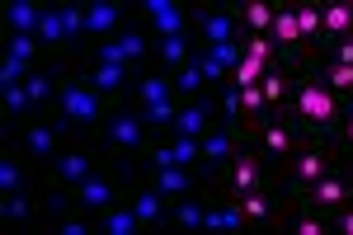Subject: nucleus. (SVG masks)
<instances>
[{
  "mask_svg": "<svg viewBox=\"0 0 353 235\" xmlns=\"http://www.w3.org/2000/svg\"><path fill=\"white\" fill-rule=\"evenodd\" d=\"M113 113V99H104L90 80H85L81 66H66L61 71V85H57V104H52V118L61 136H94L104 127V118Z\"/></svg>",
  "mask_w": 353,
  "mask_h": 235,
  "instance_id": "f257e3e1",
  "label": "nucleus"
},
{
  "mask_svg": "<svg viewBox=\"0 0 353 235\" xmlns=\"http://www.w3.org/2000/svg\"><path fill=\"white\" fill-rule=\"evenodd\" d=\"M344 104H353V99H339L325 80L301 71L297 90H292V99H288V118H292L306 136H330V132L339 127V118H344Z\"/></svg>",
  "mask_w": 353,
  "mask_h": 235,
  "instance_id": "f03ea898",
  "label": "nucleus"
},
{
  "mask_svg": "<svg viewBox=\"0 0 353 235\" xmlns=\"http://www.w3.org/2000/svg\"><path fill=\"white\" fill-rule=\"evenodd\" d=\"M90 141H94V151L113 156V165H128V160H137L151 141H156V132L146 127V123L137 118V108L123 99V104H113V113L104 118V127L94 132Z\"/></svg>",
  "mask_w": 353,
  "mask_h": 235,
  "instance_id": "7ed1b4c3",
  "label": "nucleus"
},
{
  "mask_svg": "<svg viewBox=\"0 0 353 235\" xmlns=\"http://www.w3.org/2000/svg\"><path fill=\"white\" fill-rule=\"evenodd\" d=\"M273 179H278V165H273L254 141H241L236 156L212 174V188H217L221 198H241V193H254V188H264V183H273Z\"/></svg>",
  "mask_w": 353,
  "mask_h": 235,
  "instance_id": "20e7f679",
  "label": "nucleus"
},
{
  "mask_svg": "<svg viewBox=\"0 0 353 235\" xmlns=\"http://www.w3.org/2000/svg\"><path fill=\"white\" fill-rule=\"evenodd\" d=\"M334 165H344V156L330 146L325 136H306L301 151H292L288 160H278V183H283L292 198H301L316 179H325Z\"/></svg>",
  "mask_w": 353,
  "mask_h": 235,
  "instance_id": "39448f33",
  "label": "nucleus"
},
{
  "mask_svg": "<svg viewBox=\"0 0 353 235\" xmlns=\"http://www.w3.org/2000/svg\"><path fill=\"white\" fill-rule=\"evenodd\" d=\"M193 33L203 38V48L236 43L241 19H236V0H212V5H193Z\"/></svg>",
  "mask_w": 353,
  "mask_h": 235,
  "instance_id": "423d86ee",
  "label": "nucleus"
},
{
  "mask_svg": "<svg viewBox=\"0 0 353 235\" xmlns=\"http://www.w3.org/2000/svg\"><path fill=\"white\" fill-rule=\"evenodd\" d=\"M245 141H254V146H259V151H264V156H269L273 165H278V160H288L292 151H301L306 132H301L297 123H292V118H283V113H278V118H264V123L250 132Z\"/></svg>",
  "mask_w": 353,
  "mask_h": 235,
  "instance_id": "0eeeda50",
  "label": "nucleus"
},
{
  "mask_svg": "<svg viewBox=\"0 0 353 235\" xmlns=\"http://www.w3.org/2000/svg\"><path fill=\"white\" fill-rule=\"evenodd\" d=\"M301 203H311L321 216H330V212H339L344 203H353V165H334L325 179H316L301 193Z\"/></svg>",
  "mask_w": 353,
  "mask_h": 235,
  "instance_id": "6e6552de",
  "label": "nucleus"
},
{
  "mask_svg": "<svg viewBox=\"0 0 353 235\" xmlns=\"http://www.w3.org/2000/svg\"><path fill=\"white\" fill-rule=\"evenodd\" d=\"M19 146H24L28 160H38V165L48 170V165L61 156L66 136H61V127H57L52 118H28V123H19Z\"/></svg>",
  "mask_w": 353,
  "mask_h": 235,
  "instance_id": "1a4fd4ad",
  "label": "nucleus"
},
{
  "mask_svg": "<svg viewBox=\"0 0 353 235\" xmlns=\"http://www.w3.org/2000/svg\"><path fill=\"white\" fill-rule=\"evenodd\" d=\"M137 10H141L146 28H151V38H174V33L193 28V10L179 5V0H141Z\"/></svg>",
  "mask_w": 353,
  "mask_h": 235,
  "instance_id": "9d476101",
  "label": "nucleus"
},
{
  "mask_svg": "<svg viewBox=\"0 0 353 235\" xmlns=\"http://www.w3.org/2000/svg\"><path fill=\"white\" fill-rule=\"evenodd\" d=\"M85 71V80L104 94V99H113V104H123L128 94H132V80H137V71L132 66H109V61H76Z\"/></svg>",
  "mask_w": 353,
  "mask_h": 235,
  "instance_id": "9b49d317",
  "label": "nucleus"
},
{
  "mask_svg": "<svg viewBox=\"0 0 353 235\" xmlns=\"http://www.w3.org/2000/svg\"><path fill=\"white\" fill-rule=\"evenodd\" d=\"M297 76H301V66L283 61V57L264 66V76H259V90H264V99H269L273 118H278V113L288 118V99H292V90H297Z\"/></svg>",
  "mask_w": 353,
  "mask_h": 235,
  "instance_id": "f8f14e48",
  "label": "nucleus"
},
{
  "mask_svg": "<svg viewBox=\"0 0 353 235\" xmlns=\"http://www.w3.org/2000/svg\"><path fill=\"white\" fill-rule=\"evenodd\" d=\"M273 43H278V57L283 61H292V66H301L306 61V48H301V28H297V10H292V0H273Z\"/></svg>",
  "mask_w": 353,
  "mask_h": 235,
  "instance_id": "ddd939ff",
  "label": "nucleus"
},
{
  "mask_svg": "<svg viewBox=\"0 0 353 235\" xmlns=\"http://www.w3.org/2000/svg\"><path fill=\"white\" fill-rule=\"evenodd\" d=\"M217 123H221L217 94H198V99H184V104H179V118H174L170 132H179V136H208Z\"/></svg>",
  "mask_w": 353,
  "mask_h": 235,
  "instance_id": "4468645a",
  "label": "nucleus"
},
{
  "mask_svg": "<svg viewBox=\"0 0 353 235\" xmlns=\"http://www.w3.org/2000/svg\"><path fill=\"white\" fill-rule=\"evenodd\" d=\"M99 165H104V156H94L90 146H61V156L48 165V179H61V183L76 188V183H85Z\"/></svg>",
  "mask_w": 353,
  "mask_h": 235,
  "instance_id": "2eb2a0df",
  "label": "nucleus"
},
{
  "mask_svg": "<svg viewBox=\"0 0 353 235\" xmlns=\"http://www.w3.org/2000/svg\"><path fill=\"white\" fill-rule=\"evenodd\" d=\"M85 19H90V43H109V38H118L123 28L132 24L123 0H90L85 5Z\"/></svg>",
  "mask_w": 353,
  "mask_h": 235,
  "instance_id": "dca6fc26",
  "label": "nucleus"
},
{
  "mask_svg": "<svg viewBox=\"0 0 353 235\" xmlns=\"http://www.w3.org/2000/svg\"><path fill=\"white\" fill-rule=\"evenodd\" d=\"M141 179L151 183L156 193H165V198H179V193H198V188H212V174H208V170H184V165H170V170H151V174H141Z\"/></svg>",
  "mask_w": 353,
  "mask_h": 235,
  "instance_id": "f3484780",
  "label": "nucleus"
},
{
  "mask_svg": "<svg viewBox=\"0 0 353 235\" xmlns=\"http://www.w3.org/2000/svg\"><path fill=\"white\" fill-rule=\"evenodd\" d=\"M212 198H217V188H198V193L170 198V226L174 231H203V216H208V203Z\"/></svg>",
  "mask_w": 353,
  "mask_h": 235,
  "instance_id": "a211bd4d",
  "label": "nucleus"
},
{
  "mask_svg": "<svg viewBox=\"0 0 353 235\" xmlns=\"http://www.w3.org/2000/svg\"><path fill=\"white\" fill-rule=\"evenodd\" d=\"M353 38V0H321V52Z\"/></svg>",
  "mask_w": 353,
  "mask_h": 235,
  "instance_id": "6ab92c4d",
  "label": "nucleus"
},
{
  "mask_svg": "<svg viewBox=\"0 0 353 235\" xmlns=\"http://www.w3.org/2000/svg\"><path fill=\"white\" fill-rule=\"evenodd\" d=\"M128 203L137 207L141 226H170V198H165V193H156L146 179H132V183H128Z\"/></svg>",
  "mask_w": 353,
  "mask_h": 235,
  "instance_id": "aec40b11",
  "label": "nucleus"
},
{
  "mask_svg": "<svg viewBox=\"0 0 353 235\" xmlns=\"http://www.w3.org/2000/svg\"><path fill=\"white\" fill-rule=\"evenodd\" d=\"M161 99H174V80L165 66H141L132 80V94H128V104H161Z\"/></svg>",
  "mask_w": 353,
  "mask_h": 235,
  "instance_id": "412c9836",
  "label": "nucleus"
},
{
  "mask_svg": "<svg viewBox=\"0 0 353 235\" xmlns=\"http://www.w3.org/2000/svg\"><path fill=\"white\" fill-rule=\"evenodd\" d=\"M245 136L236 127H226V123H217V127L208 132V136H203V170H208V174H217L221 165H226V160L236 156V146H241Z\"/></svg>",
  "mask_w": 353,
  "mask_h": 235,
  "instance_id": "4be33fe9",
  "label": "nucleus"
},
{
  "mask_svg": "<svg viewBox=\"0 0 353 235\" xmlns=\"http://www.w3.org/2000/svg\"><path fill=\"white\" fill-rule=\"evenodd\" d=\"M203 48V38L198 33H174V38H156V66H165V71H179L184 61H193V52Z\"/></svg>",
  "mask_w": 353,
  "mask_h": 235,
  "instance_id": "5701e85b",
  "label": "nucleus"
},
{
  "mask_svg": "<svg viewBox=\"0 0 353 235\" xmlns=\"http://www.w3.org/2000/svg\"><path fill=\"white\" fill-rule=\"evenodd\" d=\"M137 231H146V226H141V216H137V207L128 198L94 216V235H137Z\"/></svg>",
  "mask_w": 353,
  "mask_h": 235,
  "instance_id": "b1692460",
  "label": "nucleus"
},
{
  "mask_svg": "<svg viewBox=\"0 0 353 235\" xmlns=\"http://www.w3.org/2000/svg\"><path fill=\"white\" fill-rule=\"evenodd\" d=\"M297 10V28H301V48H306V61L321 57V0H292ZM301 61V66H306Z\"/></svg>",
  "mask_w": 353,
  "mask_h": 235,
  "instance_id": "393cba45",
  "label": "nucleus"
},
{
  "mask_svg": "<svg viewBox=\"0 0 353 235\" xmlns=\"http://www.w3.org/2000/svg\"><path fill=\"white\" fill-rule=\"evenodd\" d=\"M0 221H5V226H33V221H38V193H33V188L0 193Z\"/></svg>",
  "mask_w": 353,
  "mask_h": 235,
  "instance_id": "a878e982",
  "label": "nucleus"
},
{
  "mask_svg": "<svg viewBox=\"0 0 353 235\" xmlns=\"http://www.w3.org/2000/svg\"><path fill=\"white\" fill-rule=\"evenodd\" d=\"M71 207H81V203H76V188H71V183L48 179L43 188H38V212H43L48 221H57V216H66Z\"/></svg>",
  "mask_w": 353,
  "mask_h": 235,
  "instance_id": "bb28decb",
  "label": "nucleus"
},
{
  "mask_svg": "<svg viewBox=\"0 0 353 235\" xmlns=\"http://www.w3.org/2000/svg\"><path fill=\"white\" fill-rule=\"evenodd\" d=\"M306 76H316V80H325L330 90L339 94V99H353V66H339V61H325V57H316V61H306L301 66Z\"/></svg>",
  "mask_w": 353,
  "mask_h": 235,
  "instance_id": "cd10ccee",
  "label": "nucleus"
},
{
  "mask_svg": "<svg viewBox=\"0 0 353 235\" xmlns=\"http://www.w3.org/2000/svg\"><path fill=\"white\" fill-rule=\"evenodd\" d=\"M0 19H5V33H38L43 5H38V0H5Z\"/></svg>",
  "mask_w": 353,
  "mask_h": 235,
  "instance_id": "c85d7f7f",
  "label": "nucleus"
},
{
  "mask_svg": "<svg viewBox=\"0 0 353 235\" xmlns=\"http://www.w3.org/2000/svg\"><path fill=\"white\" fill-rule=\"evenodd\" d=\"M273 0H236V19L241 33H273Z\"/></svg>",
  "mask_w": 353,
  "mask_h": 235,
  "instance_id": "c756f323",
  "label": "nucleus"
},
{
  "mask_svg": "<svg viewBox=\"0 0 353 235\" xmlns=\"http://www.w3.org/2000/svg\"><path fill=\"white\" fill-rule=\"evenodd\" d=\"M170 80H174V99H179V104H184V99H198V94H212V90H208V76H203V66H198V57L184 61L179 71H170Z\"/></svg>",
  "mask_w": 353,
  "mask_h": 235,
  "instance_id": "7c9ffc66",
  "label": "nucleus"
},
{
  "mask_svg": "<svg viewBox=\"0 0 353 235\" xmlns=\"http://www.w3.org/2000/svg\"><path fill=\"white\" fill-rule=\"evenodd\" d=\"M5 57H19V61H28V66L57 61V57H48V48L38 43V33H5Z\"/></svg>",
  "mask_w": 353,
  "mask_h": 235,
  "instance_id": "2f4dec72",
  "label": "nucleus"
},
{
  "mask_svg": "<svg viewBox=\"0 0 353 235\" xmlns=\"http://www.w3.org/2000/svg\"><path fill=\"white\" fill-rule=\"evenodd\" d=\"M132 108H137V118L156 132V136H165V132L174 127V118H179V99H161V104H132Z\"/></svg>",
  "mask_w": 353,
  "mask_h": 235,
  "instance_id": "473e14b6",
  "label": "nucleus"
},
{
  "mask_svg": "<svg viewBox=\"0 0 353 235\" xmlns=\"http://www.w3.org/2000/svg\"><path fill=\"white\" fill-rule=\"evenodd\" d=\"M170 151H174V165L184 170H203V136H179V132H165Z\"/></svg>",
  "mask_w": 353,
  "mask_h": 235,
  "instance_id": "72a5a7b5",
  "label": "nucleus"
},
{
  "mask_svg": "<svg viewBox=\"0 0 353 235\" xmlns=\"http://www.w3.org/2000/svg\"><path fill=\"white\" fill-rule=\"evenodd\" d=\"M241 52L250 61H259V66H269V61H278V43L269 33H241Z\"/></svg>",
  "mask_w": 353,
  "mask_h": 235,
  "instance_id": "f704fd0d",
  "label": "nucleus"
},
{
  "mask_svg": "<svg viewBox=\"0 0 353 235\" xmlns=\"http://www.w3.org/2000/svg\"><path fill=\"white\" fill-rule=\"evenodd\" d=\"M19 188H28V174H24V165H19V156L5 151L0 156V193H19Z\"/></svg>",
  "mask_w": 353,
  "mask_h": 235,
  "instance_id": "c9c22d12",
  "label": "nucleus"
},
{
  "mask_svg": "<svg viewBox=\"0 0 353 235\" xmlns=\"http://www.w3.org/2000/svg\"><path fill=\"white\" fill-rule=\"evenodd\" d=\"M325 141L344 156V165H353V104H344V118H339V127L330 132Z\"/></svg>",
  "mask_w": 353,
  "mask_h": 235,
  "instance_id": "e433bc0d",
  "label": "nucleus"
},
{
  "mask_svg": "<svg viewBox=\"0 0 353 235\" xmlns=\"http://www.w3.org/2000/svg\"><path fill=\"white\" fill-rule=\"evenodd\" d=\"M52 231L57 235H90V231H94V216H90L85 207H71L66 216H57V221H52Z\"/></svg>",
  "mask_w": 353,
  "mask_h": 235,
  "instance_id": "4c0bfd02",
  "label": "nucleus"
},
{
  "mask_svg": "<svg viewBox=\"0 0 353 235\" xmlns=\"http://www.w3.org/2000/svg\"><path fill=\"white\" fill-rule=\"evenodd\" d=\"M28 71H33L28 61H19V57H5V52H0V85H24Z\"/></svg>",
  "mask_w": 353,
  "mask_h": 235,
  "instance_id": "58836bf2",
  "label": "nucleus"
},
{
  "mask_svg": "<svg viewBox=\"0 0 353 235\" xmlns=\"http://www.w3.org/2000/svg\"><path fill=\"white\" fill-rule=\"evenodd\" d=\"M208 52L217 57V61L226 66V71H236V66L245 61V52H241V38H236V43H217V48H208Z\"/></svg>",
  "mask_w": 353,
  "mask_h": 235,
  "instance_id": "ea45409f",
  "label": "nucleus"
},
{
  "mask_svg": "<svg viewBox=\"0 0 353 235\" xmlns=\"http://www.w3.org/2000/svg\"><path fill=\"white\" fill-rule=\"evenodd\" d=\"M259 76H264V66H259V61H250V57H245L241 66H236V71H231V85H259Z\"/></svg>",
  "mask_w": 353,
  "mask_h": 235,
  "instance_id": "a19ab883",
  "label": "nucleus"
},
{
  "mask_svg": "<svg viewBox=\"0 0 353 235\" xmlns=\"http://www.w3.org/2000/svg\"><path fill=\"white\" fill-rule=\"evenodd\" d=\"M330 231H339V235H353V203H344L339 212H330Z\"/></svg>",
  "mask_w": 353,
  "mask_h": 235,
  "instance_id": "79ce46f5",
  "label": "nucleus"
},
{
  "mask_svg": "<svg viewBox=\"0 0 353 235\" xmlns=\"http://www.w3.org/2000/svg\"><path fill=\"white\" fill-rule=\"evenodd\" d=\"M349 43H353V38H349Z\"/></svg>",
  "mask_w": 353,
  "mask_h": 235,
  "instance_id": "37998d69",
  "label": "nucleus"
}]
</instances>
